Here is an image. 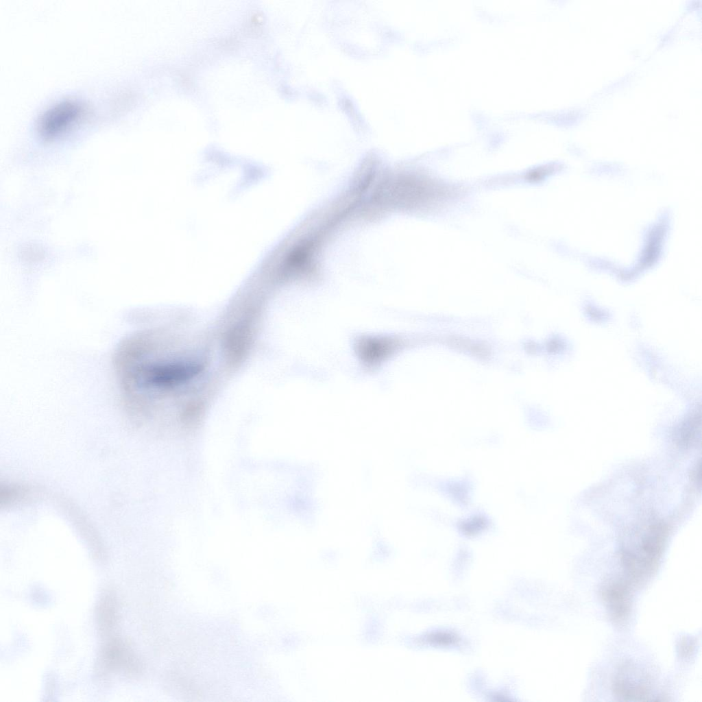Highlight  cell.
I'll use <instances>...</instances> for the list:
<instances>
[{"mask_svg":"<svg viewBox=\"0 0 702 702\" xmlns=\"http://www.w3.org/2000/svg\"><path fill=\"white\" fill-rule=\"evenodd\" d=\"M82 112V105L75 100L58 101L40 115L37 123L38 130L45 138L53 137L74 122Z\"/></svg>","mask_w":702,"mask_h":702,"instance_id":"7a4b0ae2","label":"cell"},{"mask_svg":"<svg viewBox=\"0 0 702 702\" xmlns=\"http://www.w3.org/2000/svg\"><path fill=\"white\" fill-rule=\"evenodd\" d=\"M666 530L662 524L649 526L624 548L622 561L634 579H644L656 570L663 553Z\"/></svg>","mask_w":702,"mask_h":702,"instance_id":"6da1fadb","label":"cell"},{"mask_svg":"<svg viewBox=\"0 0 702 702\" xmlns=\"http://www.w3.org/2000/svg\"><path fill=\"white\" fill-rule=\"evenodd\" d=\"M431 642L440 644H448L455 641V638L453 636L441 633L431 636Z\"/></svg>","mask_w":702,"mask_h":702,"instance_id":"277c9868","label":"cell"},{"mask_svg":"<svg viewBox=\"0 0 702 702\" xmlns=\"http://www.w3.org/2000/svg\"><path fill=\"white\" fill-rule=\"evenodd\" d=\"M603 597L614 619L624 620L629 611L630 594L628 587L622 582H616L607 586Z\"/></svg>","mask_w":702,"mask_h":702,"instance_id":"3957f363","label":"cell"}]
</instances>
